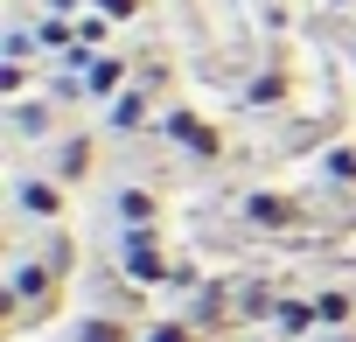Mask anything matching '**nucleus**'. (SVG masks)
I'll list each match as a JSON object with an SVG mask.
<instances>
[{
	"mask_svg": "<svg viewBox=\"0 0 356 342\" xmlns=\"http://www.w3.org/2000/svg\"><path fill=\"white\" fill-rule=\"evenodd\" d=\"M161 140L182 147L189 161H224V133H217L203 112H189V105H168V112H161Z\"/></svg>",
	"mask_w": 356,
	"mask_h": 342,
	"instance_id": "1",
	"label": "nucleus"
},
{
	"mask_svg": "<svg viewBox=\"0 0 356 342\" xmlns=\"http://www.w3.org/2000/svg\"><path fill=\"white\" fill-rule=\"evenodd\" d=\"M8 286L22 293V307H29V321H42V314H56V300H63V272L35 252V259H15V272H8Z\"/></svg>",
	"mask_w": 356,
	"mask_h": 342,
	"instance_id": "2",
	"label": "nucleus"
},
{
	"mask_svg": "<svg viewBox=\"0 0 356 342\" xmlns=\"http://www.w3.org/2000/svg\"><path fill=\"white\" fill-rule=\"evenodd\" d=\"M300 196H286V189H252L245 196V224L259 231V238H286V231H300Z\"/></svg>",
	"mask_w": 356,
	"mask_h": 342,
	"instance_id": "3",
	"label": "nucleus"
},
{
	"mask_svg": "<svg viewBox=\"0 0 356 342\" xmlns=\"http://www.w3.org/2000/svg\"><path fill=\"white\" fill-rule=\"evenodd\" d=\"M15 210H22L29 224H63L70 189H63L56 175H22V182H15Z\"/></svg>",
	"mask_w": 356,
	"mask_h": 342,
	"instance_id": "4",
	"label": "nucleus"
},
{
	"mask_svg": "<svg viewBox=\"0 0 356 342\" xmlns=\"http://www.w3.org/2000/svg\"><path fill=\"white\" fill-rule=\"evenodd\" d=\"M140 328H147V321H133V314H112V307H98V314H77V321L63 328V342H140Z\"/></svg>",
	"mask_w": 356,
	"mask_h": 342,
	"instance_id": "5",
	"label": "nucleus"
},
{
	"mask_svg": "<svg viewBox=\"0 0 356 342\" xmlns=\"http://www.w3.org/2000/svg\"><path fill=\"white\" fill-rule=\"evenodd\" d=\"M91 168H98V140H91V133H63V140H56V168H49V175H56L63 189H77V182H91Z\"/></svg>",
	"mask_w": 356,
	"mask_h": 342,
	"instance_id": "6",
	"label": "nucleus"
},
{
	"mask_svg": "<svg viewBox=\"0 0 356 342\" xmlns=\"http://www.w3.org/2000/svg\"><path fill=\"white\" fill-rule=\"evenodd\" d=\"M119 224H161V196H154L147 182L112 189V231H119Z\"/></svg>",
	"mask_w": 356,
	"mask_h": 342,
	"instance_id": "7",
	"label": "nucleus"
},
{
	"mask_svg": "<svg viewBox=\"0 0 356 342\" xmlns=\"http://www.w3.org/2000/svg\"><path fill=\"white\" fill-rule=\"evenodd\" d=\"M119 272H126V286H168V279H175V259H168V245H154V252H119Z\"/></svg>",
	"mask_w": 356,
	"mask_h": 342,
	"instance_id": "8",
	"label": "nucleus"
},
{
	"mask_svg": "<svg viewBox=\"0 0 356 342\" xmlns=\"http://www.w3.org/2000/svg\"><path fill=\"white\" fill-rule=\"evenodd\" d=\"M147 112H154V91H147V84H126V91L105 105V126H112V133H140Z\"/></svg>",
	"mask_w": 356,
	"mask_h": 342,
	"instance_id": "9",
	"label": "nucleus"
},
{
	"mask_svg": "<svg viewBox=\"0 0 356 342\" xmlns=\"http://www.w3.org/2000/svg\"><path fill=\"white\" fill-rule=\"evenodd\" d=\"M231 314H238V300H231V286H224V279H203V293H196V307H189V321H196L203 335H217V328H224Z\"/></svg>",
	"mask_w": 356,
	"mask_h": 342,
	"instance_id": "10",
	"label": "nucleus"
},
{
	"mask_svg": "<svg viewBox=\"0 0 356 342\" xmlns=\"http://www.w3.org/2000/svg\"><path fill=\"white\" fill-rule=\"evenodd\" d=\"M273 328H280V342H300V335H314V328H321V314H314V293H280V314H273Z\"/></svg>",
	"mask_w": 356,
	"mask_h": 342,
	"instance_id": "11",
	"label": "nucleus"
},
{
	"mask_svg": "<svg viewBox=\"0 0 356 342\" xmlns=\"http://www.w3.org/2000/svg\"><path fill=\"white\" fill-rule=\"evenodd\" d=\"M126 84H133V63H126V56H98V63L84 70V98H105V105H112Z\"/></svg>",
	"mask_w": 356,
	"mask_h": 342,
	"instance_id": "12",
	"label": "nucleus"
},
{
	"mask_svg": "<svg viewBox=\"0 0 356 342\" xmlns=\"http://www.w3.org/2000/svg\"><path fill=\"white\" fill-rule=\"evenodd\" d=\"M314 314H321V335L356 328V286H321V293H314Z\"/></svg>",
	"mask_w": 356,
	"mask_h": 342,
	"instance_id": "13",
	"label": "nucleus"
},
{
	"mask_svg": "<svg viewBox=\"0 0 356 342\" xmlns=\"http://www.w3.org/2000/svg\"><path fill=\"white\" fill-rule=\"evenodd\" d=\"M286 98H293V77H286V70H259V77L245 84V105H252V112H273V105H286Z\"/></svg>",
	"mask_w": 356,
	"mask_h": 342,
	"instance_id": "14",
	"label": "nucleus"
},
{
	"mask_svg": "<svg viewBox=\"0 0 356 342\" xmlns=\"http://www.w3.org/2000/svg\"><path fill=\"white\" fill-rule=\"evenodd\" d=\"M273 314H280V286L273 279H252L238 293V321H273Z\"/></svg>",
	"mask_w": 356,
	"mask_h": 342,
	"instance_id": "15",
	"label": "nucleus"
},
{
	"mask_svg": "<svg viewBox=\"0 0 356 342\" xmlns=\"http://www.w3.org/2000/svg\"><path fill=\"white\" fill-rule=\"evenodd\" d=\"M140 342H217V335H203L189 314H168V321H147V328H140Z\"/></svg>",
	"mask_w": 356,
	"mask_h": 342,
	"instance_id": "16",
	"label": "nucleus"
},
{
	"mask_svg": "<svg viewBox=\"0 0 356 342\" xmlns=\"http://www.w3.org/2000/svg\"><path fill=\"white\" fill-rule=\"evenodd\" d=\"M42 259H49V266L70 279V272H77V238H70L63 224H49V245H42Z\"/></svg>",
	"mask_w": 356,
	"mask_h": 342,
	"instance_id": "17",
	"label": "nucleus"
},
{
	"mask_svg": "<svg viewBox=\"0 0 356 342\" xmlns=\"http://www.w3.org/2000/svg\"><path fill=\"white\" fill-rule=\"evenodd\" d=\"M321 175H328L335 189H356V147H328V154H321Z\"/></svg>",
	"mask_w": 356,
	"mask_h": 342,
	"instance_id": "18",
	"label": "nucleus"
},
{
	"mask_svg": "<svg viewBox=\"0 0 356 342\" xmlns=\"http://www.w3.org/2000/svg\"><path fill=\"white\" fill-rule=\"evenodd\" d=\"M35 42H42V49H77V22H70V15H42Z\"/></svg>",
	"mask_w": 356,
	"mask_h": 342,
	"instance_id": "19",
	"label": "nucleus"
},
{
	"mask_svg": "<svg viewBox=\"0 0 356 342\" xmlns=\"http://www.w3.org/2000/svg\"><path fill=\"white\" fill-rule=\"evenodd\" d=\"M15 133L22 140H42L49 133V105H15Z\"/></svg>",
	"mask_w": 356,
	"mask_h": 342,
	"instance_id": "20",
	"label": "nucleus"
},
{
	"mask_svg": "<svg viewBox=\"0 0 356 342\" xmlns=\"http://www.w3.org/2000/svg\"><path fill=\"white\" fill-rule=\"evenodd\" d=\"M105 35H112V22H105L98 8H84V22H77V42H84V49H98Z\"/></svg>",
	"mask_w": 356,
	"mask_h": 342,
	"instance_id": "21",
	"label": "nucleus"
},
{
	"mask_svg": "<svg viewBox=\"0 0 356 342\" xmlns=\"http://www.w3.org/2000/svg\"><path fill=\"white\" fill-rule=\"evenodd\" d=\"M91 8H98L105 22H140V15H147V0H91Z\"/></svg>",
	"mask_w": 356,
	"mask_h": 342,
	"instance_id": "22",
	"label": "nucleus"
},
{
	"mask_svg": "<svg viewBox=\"0 0 356 342\" xmlns=\"http://www.w3.org/2000/svg\"><path fill=\"white\" fill-rule=\"evenodd\" d=\"M29 91V63H0V98H22Z\"/></svg>",
	"mask_w": 356,
	"mask_h": 342,
	"instance_id": "23",
	"label": "nucleus"
},
{
	"mask_svg": "<svg viewBox=\"0 0 356 342\" xmlns=\"http://www.w3.org/2000/svg\"><path fill=\"white\" fill-rule=\"evenodd\" d=\"M168 286H175V293H203V272H196L189 259H175V279H168Z\"/></svg>",
	"mask_w": 356,
	"mask_h": 342,
	"instance_id": "24",
	"label": "nucleus"
},
{
	"mask_svg": "<svg viewBox=\"0 0 356 342\" xmlns=\"http://www.w3.org/2000/svg\"><path fill=\"white\" fill-rule=\"evenodd\" d=\"M29 49H35V35H22V28H15V35H8V63H29Z\"/></svg>",
	"mask_w": 356,
	"mask_h": 342,
	"instance_id": "25",
	"label": "nucleus"
},
{
	"mask_svg": "<svg viewBox=\"0 0 356 342\" xmlns=\"http://www.w3.org/2000/svg\"><path fill=\"white\" fill-rule=\"evenodd\" d=\"M77 8H91V0H49V15H77Z\"/></svg>",
	"mask_w": 356,
	"mask_h": 342,
	"instance_id": "26",
	"label": "nucleus"
},
{
	"mask_svg": "<svg viewBox=\"0 0 356 342\" xmlns=\"http://www.w3.org/2000/svg\"><path fill=\"white\" fill-rule=\"evenodd\" d=\"M321 342H356V328H342V335H321Z\"/></svg>",
	"mask_w": 356,
	"mask_h": 342,
	"instance_id": "27",
	"label": "nucleus"
},
{
	"mask_svg": "<svg viewBox=\"0 0 356 342\" xmlns=\"http://www.w3.org/2000/svg\"><path fill=\"white\" fill-rule=\"evenodd\" d=\"M335 8H356V0H335Z\"/></svg>",
	"mask_w": 356,
	"mask_h": 342,
	"instance_id": "28",
	"label": "nucleus"
}]
</instances>
